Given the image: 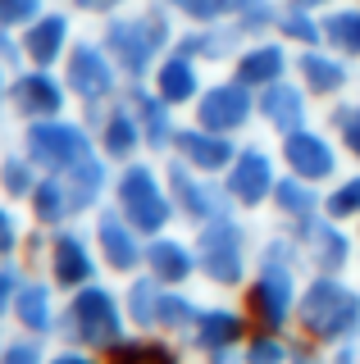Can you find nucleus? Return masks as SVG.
Wrapping results in <instances>:
<instances>
[{
	"label": "nucleus",
	"mask_w": 360,
	"mask_h": 364,
	"mask_svg": "<svg viewBox=\"0 0 360 364\" xmlns=\"http://www.w3.org/2000/svg\"><path fill=\"white\" fill-rule=\"evenodd\" d=\"M32 14V0H0V18H23Z\"/></svg>",
	"instance_id": "nucleus-1"
}]
</instances>
